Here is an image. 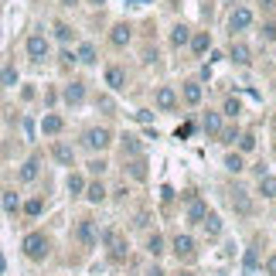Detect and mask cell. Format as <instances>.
<instances>
[{"mask_svg": "<svg viewBox=\"0 0 276 276\" xmlns=\"http://www.w3.org/2000/svg\"><path fill=\"white\" fill-rule=\"evenodd\" d=\"M48 249H51L48 235H41V232H31V235H24V256H27V259L41 263V259L48 256Z\"/></svg>", "mask_w": 276, "mask_h": 276, "instance_id": "6da1fadb", "label": "cell"}, {"mask_svg": "<svg viewBox=\"0 0 276 276\" xmlns=\"http://www.w3.org/2000/svg\"><path fill=\"white\" fill-rule=\"evenodd\" d=\"M82 143H85L89 150H106L109 143H113V133H109L106 127H92V130H85Z\"/></svg>", "mask_w": 276, "mask_h": 276, "instance_id": "7a4b0ae2", "label": "cell"}, {"mask_svg": "<svg viewBox=\"0 0 276 276\" xmlns=\"http://www.w3.org/2000/svg\"><path fill=\"white\" fill-rule=\"evenodd\" d=\"M48 51H51V45H48V38H45V35H31V38H27V55L35 58V62L48 58Z\"/></svg>", "mask_w": 276, "mask_h": 276, "instance_id": "3957f363", "label": "cell"}, {"mask_svg": "<svg viewBox=\"0 0 276 276\" xmlns=\"http://www.w3.org/2000/svg\"><path fill=\"white\" fill-rule=\"evenodd\" d=\"M174 253H177V259H195V239L191 235H174Z\"/></svg>", "mask_w": 276, "mask_h": 276, "instance_id": "277c9868", "label": "cell"}, {"mask_svg": "<svg viewBox=\"0 0 276 276\" xmlns=\"http://www.w3.org/2000/svg\"><path fill=\"white\" fill-rule=\"evenodd\" d=\"M249 24H253V11H249V7H235V11H232V17H229L232 31H246Z\"/></svg>", "mask_w": 276, "mask_h": 276, "instance_id": "5b68a950", "label": "cell"}, {"mask_svg": "<svg viewBox=\"0 0 276 276\" xmlns=\"http://www.w3.org/2000/svg\"><path fill=\"white\" fill-rule=\"evenodd\" d=\"M75 239H79L82 246H92V242L99 239V235H96V222H92V219H82L79 229H75Z\"/></svg>", "mask_w": 276, "mask_h": 276, "instance_id": "8992f818", "label": "cell"}, {"mask_svg": "<svg viewBox=\"0 0 276 276\" xmlns=\"http://www.w3.org/2000/svg\"><path fill=\"white\" fill-rule=\"evenodd\" d=\"M205 215H208V205L201 198H191V201H188V222H191V225H201Z\"/></svg>", "mask_w": 276, "mask_h": 276, "instance_id": "52a82bcc", "label": "cell"}, {"mask_svg": "<svg viewBox=\"0 0 276 276\" xmlns=\"http://www.w3.org/2000/svg\"><path fill=\"white\" fill-rule=\"evenodd\" d=\"M154 99H157V109H164V113H167V109H174V106H177V92H174L171 85H161Z\"/></svg>", "mask_w": 276, "mask_h": 276, "instance_id": "ba28073f", "label": "cell"}, {"mask_svg": "<svg viewBox=\"0 0 276 276\" xmlns=\"http://www.w3.org/2000/svg\"><path fill=\"white\" fill-rule=\"evenodd\" d=\"M82 99H85V82H69V85H65V103L79 106Z\"/></svg>", "mask_w": 276, "mask_h": 276, "instance_id": "9c48e42d", "label": "cell"}, {"mask_svg": "<svg viewBox=\"0 0 276 276\" xmlns=\"http://www.w3.org/2000/svg\"><path fill=\"white\" fill-rule=\"evenodd\" d=\"M181 92H184V103H188V106H198L201 99H205V89H201L198 82H184Z\"/></svg>", "mask_w": 276, "mask_h": 276, "instance_id": "30bf717a", "label": "cell"}, {"mask_svg": "<svg viewBox=\"0 0 276 276\" xmlns=\"http://www.w3.org/2000/svg\"><path fill=\"white\" fill-rule=\"evenodd\" d=\"M106 85H109V89H116V92L127 89V72L116 69V65H113V69H106Z\"/></svg>", "mask_w": 276, "mask_h": 276, "instance_id": "8fae6325", "label": "cell"}, {"mask_svg": "<svg viewBox=\"0 0 276 276\" xmlns=\"http://www.w3.org/2000/svg\"><path fill=\"white\" fill-rule=\"evenodd\" d=\"M106 198V188H103V181H92V184H85V201H92V205H99Z\"/></svg>", "mask_w": 276, "mask_h": 276, "instance_id": "7c38bea8", "label": "cell"}, {"mask_svg": "<svg viewBox=\"0 0 276 276\" xmlns=\"http://www.w3.org/2000/svg\"><path fill=\"white\" fill-rule=\"evenodd\" d=\"M229 55H232V62H235V65H249V62H253V51L242 45V41H239V45H232Z\"/></svg>", "mask_w": 276, "mask_h": 276, "instance_id": "4fadbf2b", "label": "cell"}, {"mask_svg": "<svg viewBox=\"0 0 276 276\" xmlns=\"http://www.w3.org/2000/svg\"><path fill=\"white\" fill-rule=\"evenodd\" d=\"M62 127H65V123H62V116H55V113H48L45 119H41V130H45L48 137H55V133H62Z\"/></svg>", "mask_w": 276, "mask_h": 276, "instance_id": "5bb4252c", "label": "cell"}, {"mask_svg": "<svg viewBox=\"0 0 276 276\" xmlns=\"http://www.w3.org/2000/svg\"><path fill=\"white\" fill-rule=\"evenodd\" d=\"M109 41H113L116 48L130 45V24H116V27H113V35H109Z\"/></svg>", "mask_w": 276, "mask_h": 276, "instance_id": "9a60e30c", "label": "cell"}, {"mask_svg": "<svg viewBox=\"0 0 276 276\" xmlns=\"http://www.w3.org/2000/svg\"><path fill=\"white\" fill-rule=\"evenodd\" d=\"M51 154H55L58 164H72V161H75V150H72L69 143H55V147H51Z\"/></svg>", "mask_w": 276, "mask_h": 276, "instance_id": "2e32d148", "label": "cell"}, {"mask_svg": "<svg viewBox=\"0 0 276 276\" xmlns=\"http://www.w3.org/2000/svg\"><path fill=\"white\" fill-rule=\"evenodd\" d=\"M188 45L195 48L198 55H205L208 48H211V38H208V31H198V35H191V41H188Z\"/></svg>", "mask_w": 276, "mask_h": 276, "instance_id": "e0dca14e", "label": "cell"}, {"mask_svg": "<svg viewBox=\"0 0 276 276\" xmlns=\"http://www.w3.org/2000/svg\"><path fill=\"white\" fill-rule=\"evenodd\" d=\"M259 195L263 198H276V177L273 174H259Z\"/></svg>", "mask_w": 276, "mask_h": 276, "instance_id": "ac0fdd59", "label": "cell"}, {"mask_svg": "<svg viewBox=\"0 0 276 276\" xmlns=\"http://www.w3.org/2000/svg\"><path fill=\"white\" fill-rule=\"evenodd\" d=\"M232 208H235L239 215H249V211H253V201L246 198V191H235V195H232Z\"/></svg>", "mask_w": 276, "mask_h": 276, "instance_id": "d6986e66", "label": "cell"}, {"mask_svg": "<svg viewBox=\"0 0 276 276\" xmlns=\"http://www.w3.org/2000/svg\"><path fill=\"white\" fill-rule=\"evenodd\" d=\"M201 225H205L208 239H219V235H222V219H219V215H205V222H201Z\"/></svg>", "mask_w": 276, "mask_h": 276, "instance_id": "ffe728a7", "label": "cell"}, {"mask_svg": "<svg viewBox=\"0 0 276 276\" xmlns=\"http://www.w3.org/2000/svg\"><path fill=\"white\" fill-rule=\"evenodd\" d=\"M171 41H174L177 48H184L188 41H191V27H184V24H177V27L171 31Z\"/></svg>", "mask_w": 276, "mask_h": 276, "instance_id": "44dd1931", "label": "cell"}, {"mask_svg": "<svg viewBox=\"0 0 276 276\" xmlns=\"http://www.w3.org/2000/svg\"><path fill=\"white\" fill-rule=\"evenodd\" d=\"M38 167H41V161H38V157H31V161L21 167V181H35V177H38Z\"/></svg>", "mask_w": 276, "mask_h": 276, "instance_id": "7402d4cb", "label": "cell"}, {"mask_svg": "<svg viewBox=\"0 0 276 276\" xmlns=\"http://www.w3.org/2000/svg\"><path fill=\"white\" fill-rule=\"evenodd\" d=\"M147 253L154 256V259H157V256H164V235H157V232L150 235V239H147Z\"/></svg>", "mask_w": 276, "mask_h": 276, "instance_id": "603a6c76", "label": "cell"}, {"mask_svg": "<svg viewBox=\"0 0 276 276\" xmlns=\"http://www.w3.org/2000/svg\"><path fill=\"white\" fill-rule=\"evenodd\" d=\"M130 174H133L137 181H147V161H143V157H133V164H130Z\"/></svg>", "mask_w": 276, "mask_h": 276, "instance_id": "cb8c5ba5", "label": "cell"}, {"mask_svg": "<svg viewBox=\"0 0 276 276\" xmlns=\"http://www.w3.org/2000/svg\"><path fill=\"white\" fill-rule=\"evenodd\" d=\"M75 62H82V65H96V48H92V45H82L79 55H75Z\"/></svg>", "mask_w": 276, "mask_h": 276, "instance_id": "d4e9b609", "label": "cell"}, {"mask_svg": "<svg viewBox=\"0 0 276 276\" xmlns=\"http://www.w3.org/2000/svg\"><path fill=\"white\" fill-rule=\"evenodd\" d=\"M225 167H229L232 174L246 171V161H242V154H229V157H225Z\"/></svg>", "mask_w": 276, "mask_h": 276, "instance_id": "484cf974", "label": "cell"}, {"mask_svg": "<svg viewBox=\"0 0 276 276\" xmlns=\"http://www.w3.org/2000/svg\"><path fill=\"white\" fill-rule=\"evenodd\" d=\"M205 130H208V133H222V116L219 113H208L205 116Z\"/></svg>", "mask_w": 276, "mask_h": 276, "instance_id": "4316f807", "label": "cell"}, {"mask_svg": "<svg viewBox=\"0 0 276 276\" xmlns=\"http://www.w3.org/2000/svg\"><path fill=\"white\" fill-rule=\"evenodd\" d=\"M239 150H242V154L256 150V133H239Z\"/></svg>", "mask_w": 276, "mask_h": 276, "instance_id": "83f0119b", "label": "cell"}, {"mask_svg": "<svg viewBox=\"0 0 276 276\" xmlns=\"http://www.w3.org/2000/svg\"><path fill=\"white\" fill-rule=\"evenodd\" d=\"M69 191L72 195H82V191H85V177H82V174H72L69 177Z\"/></svg>", "mask_w": 276, "mask_h": 276, "instance_id": "f1b7e54d", "label": "cell"}, {"mask_svg": "<svg viewBox=\"0 0 276 276\" xmlns=\"http://www.w3.org/2000/svg\"><path fill=\"white\" fill-rule=\"evenodd\" d=\"M127 154H130V157H140V143H137V137H127V140H123V157H127Z\"/></svg>", "mask_w": 276, "mask_h": 276, "instance_id": "f546056e", "label": "cell"}, {"mask_svg": "<svg viewBox=\"0 0 276 276\" xmlns=\"http://www.w3.org/2000/svg\"><path fill=\"white\" fill-rule=\"evenodd\" d=\"M72 35H75V31H72L69 24H62V21L55 24V38H58V41H72Z\"/></svg>", "mask_w": 276, "mask_h": 276, "instance_id": "4dcf8cb0", "label": "cell"}, {"mask_svg": "<svg viewBox=\"0 0 276 276\" xmlns=\"http://www.w3.org/2000/svg\"><path fill=\"white\" fill-rule=\"evenodd\" d=\"M41 208H45V201H41V198H31V201L24 205V211H27V215L35 219V215H41Z\"/></svg>", "mask_w": 276, "mask_h": 276, "instance_id": "1f68e13d", "label": "cell"}, {"mask_svg": "<svg viewBox=\"0 0 276 276\" xmlns=\"http://www.w3.org/2000/svg\"><path fill=\"white\" fill-rule=\"evenodd\" d=\"M242 113V103L232 96V99H225V116H239Z\"/></svg>", "mask_w": 276, "mask_h": 276, "instance_id": "d6a6232c", "label": "cell"}, {"mask_svg": "<svg viewBox=\"0 0 276 276\" xmlns=\"http://www.w3.org/2000/svg\"><path fill=\"white\" fill-rule=\"evenodd\" d=\"M17 195H14V191H7V195H4V211H17Z\"/></svg>", "mask_w": 276, "mask_h": 276, "instance_id": "836d02e7", "label": "cell"}, {"mask_svg": "<svg viewBox=\"0 0 276 276\" xmlns=\"http://www.w3.org/2000/svg\"><path fill=\"white\" fill-rule=\"evenodd\" d=\"M17 82V72L14 69H4V75H0V85H14Z\"/></svg>", "mask_w": 276, "mask_h": 276, "instance_id": "e575fe53", "label": "cell"}, {"mask_svg": "<svg viewBox=\"0 0 276 276\" xmlns=\"http://www.w3.org/2000/svg\"><path fill=\"white\" fill-rule=\"evenodd\" d=\"M96 106H99L103 113H113V99H109V96H99V99H96Z\"/></svg>", "mask_w": 276, "mask_h": 276, "instance_id": "d590c367", "label": "cell"}, {"mask_svg": "<svg viewBox=\"0 0 276 276\" xmlns=\"http://www.w3.org/2000/svg\"><path fill=\"white\" fill-rule=\"evenodd\" d=\"M106 167H109L106 161H92V164H89V171H92V174H106Z\"/></svg>", "mask_w": 276, "mask_h": 276, "instance_id": "8d00e7d4", "label": "cell"}, {"mask_svg": "<svg viewBox=\"0 0 276 276\" xmlns=\"http://www.w3.org/2000/svg\"><path fill=\"white\" fill-rule=\"evenodd\" d=\"M266 276H276V256H269V259H266Z\"/></svg>", "mask_w": 276, "mask_h": 276, "instance_id": "74e56055", "label": "cell"}, {"mask_svg": "<svg viewBox=\"0 0 276 276\" xmlns=\"http://www.w3.org/2000/svg\"><path fill=\"white\" fill-rule=\"evenodd\" d=\"M222 140H225V143H235V140H239V133H235V130H225V133H222Z\"/></svg>", "mask_w": 276, "mask_h": 276, "instance_id": "f35d334b", "label": "cell"}, {"mask_svg": "<svg viewBox=\"0 0 276 276\" xmlns=\"http://www.w3.org/2000/svg\"><path fill=\"white\" fill-rule=\"evenodd\" d=\"M263 35L269 38V41H276V24H266V27H263Z\"/></svg>", "mask_w": 276, "mask_h": 276, "instance_id": "ab89813d", "label": "cell"}, {"mask_svg": "<svg viewBox=\"0 0 276 276\" xmlns=\"http://www.w3.org/2000/svg\"><path fill=\"white\" fill-rule=\"evenodd\" d=\"M75 4H79V0H62V7H75Z\"/></svg>", "mask_w": 276, "mask_h": 276, "instance_id": "60d3db41", "label": "cell"}, {"mask_svg": "<svg viewBox=\"0 0 276 276\" xmlns=\"http://www.w3.org/2000/svg\"><path fill=\"white\" fill-rule=\"evenodd\" d=\"M181 276H195V273H181Z\"/></svg>", "mask_w": 276, "mask_h": 276, "instance_id": "b9f144b4", "label": "cell"}, {"mask_svg": "<svg viewBox=\"0 0 276 276\" xmlns=\"http://www.w3.org/2000/svg\"><path fill=\"white\" fill-rule=\"evenodd\" d=\"M0 75H4V69H0Z\"/></svg>", "mask_w": 276, "mask_h": 276, "instance_id": "7bdbcfd3", "label": "cell"}, {"mask_svg": "<svg viewBox=\"0 0 276 276\" xmlns=\"http://www.w3.org/2000/svg\"><path fill=\"white\" fill-rule=\"evenodd\" d=\"M273 89H276V82H273Z\"/></svg>", "mask_w": 276, "mask_h": 276, "instance_id": "ee69618b", "label": "cell"}]
</instances>
